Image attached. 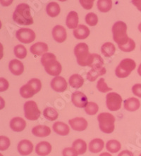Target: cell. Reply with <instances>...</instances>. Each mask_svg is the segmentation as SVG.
Instances as JSON below:
<instances>
[{
    "label": "cell",
    "mask_w": 141,
    "mask_h": 156,
    "mask_svg": "<svg viewBox=\"0 0 141 156\" xmlns=\"http://www.w3.org/2000/svg\"><path fill=\"white\" fill-rule=\"evenodd\" d=\"M13 19L17 23L21 26H30L33 23L31 16V7L28 4L23 3L18 4L13 14Z\"/></svg>",
    "instance_id": "6da1fadb"
},
{
    "label": "cell",
    "mask_w": 141,
    "mask_h": 156,
    "mask_svg": "<svg viewBox=\"0 0 141 156\" xmlns=\"http://www.w3.org/2000/svg\"><path fill=\"white\" fill-rule=\"evenodd\" d=\"M41 63L45 71L52 76L57 77L61 73V65L52 53H46L41 58Z\"/></svg>",
    "instance_id": "7a4b0ae2"
},
{
    "label": "cell",
    "mask_w": 141,
    "mask_h": 156,
    "mask_svg": "<svg viewBox=\"0 0 141 156\" xmlns=\"http://www.w3.org/2000/svg\"><path fill=\"white\" fill-rule=\"evenodd\" d=\"M74 54L78 65L91 66L93 61L94 54H90L89 48L85 43H79L74 48Z\"/></svg>",
    "instance_id": "3957f363"
},
{
    "label": "cell",
    "mask_w": 141,
    "mask_h": 156,
    "mask_svg": "<svg viewBox=\"0 0 141 156\" xmlns=\"http://www.w3.org/2000/svg\"><path fill=\"white\" fill-rule=\"evenodd\" d=\"M113 39L118 46L124 45L128 42L129 38L127 35V26L123 21H117L112 27Z\"/></svg>",
    "instance_id": "277c9868"
},
{
    "label": "cell",
    "mask_w": 141,
    "mask_h": 156,
    "mask_svg": "<svg viewBox=\"0 0 141 156\" xmlns=\"http://www.w3.org/2000/svg\"><path fill=\"white\" fill-rule=\"evenodd\" d=\"M42 88V83L40 80L33 78L29 80L26 84L20 89V94L23 98H29L33 97L35 94L38 93Z\"/></svg>",
    "instance_id": "5b68a950"
},
{
    "label": "cell",
    "mask_w": 141,
    "mask_h": 156,
    "mask_svg": "<svg viewBox=\"0 0 141 156\" xmlns=\"http://www.w3.org/2000/svg\"><path fill=\"white\" fill-rule=\"evenodd\" d=\"M98 120L102 132L105 134H111L114 132L115 118L112 114L109 113H100L98 116Z\"/></svg>",
    "instance_id": "8992f818"
},
{
    "label": "cell",
    "mask_w": 141,
    "mask_h": 156,
    "mask_svg": "<svg viewBox=\"0 0 141 156\" xmlns=\"http://www.w3.org/2000/svg\"><path fill=\"white\" fill-rule=\"evenodd\" d=\"M136 63L133 59L125 58L121 61L119 65L117 66L115 73L116 75L119 78L127 77L135 69Z\"/></svg>",
    "instance_id": "52a82bcc"
},
{
    "label": "cell",
    "mask_w": 141,
    "mask_h": 156,
    "mask_svg": "<svg viewBox=\"0 0 141 156\" xmlns=\"http://www.w3.org/2000/svg\"><path fill=\"white\" fill-rule=\"evenodd\" d=\"M25 117L28 120H37L40 116V111L33 101H29L24 104Z\"/></svg>",
    "instance_id": "ba28073f"
},
{
    "label": "cell",
    "mask_w": 141,
    "mask_h": 156,
    "mask_svg": "<svg viewBox=\"0 0 141 156\" xmlns=\"http://www.w3.org/2000/svg\"><path fill=\"white\" fill-rule=\"evenodd\" d=\"M122 98L119 94L115 92L109 93L106 97V104L110 111H117L121 108Z\"/></svg>",
    "instance_id": "9c48e42d"
},
{
    "label": "cell",
    "mask_w": 141,
    "mask_h": 156,
    "mask_svg": "<svg viewBox=\"0 0 141 156\" xmlns=\"http://www.w3.org/2000/svg\"><path fill=\"white\" fill-rule=\"evenodd\" d=\"M16 37L20 42L30 44L35 40V33L31 29L20 28L17 32Z\"/></svg>",
    "instance_id": "30bf717a"
},
{
    "label": "cell",
    "mask_w": 141,
    "mask_h": 156,
    "mask_svg": "<svg viewBox=\"0 0 141 156\" xmlns=\"http://www.w3.org/2000/svg\"><path fill=\"white\" fill-rule=\"evenodd\" d=\"M72 102L78 108H85L89 103L86 95L81 91H75L73 93Z\"/></svg>",
    "instance_id": "8fae6325"
},
{
    "label": "cell",
    "mask_w": 141,
    "mask_h": 156,
    "mask_svg": "<svg viewBox=\"0 0 141 156\" xmlns=\"http://www.w3.org/2000/svg\"><path fill=\"white\" fill-rule=\"evenodd\" d=\"M69 123L73 130L78 131V132H82V131L85 130L88 125L87 120L83 118L71 119L69 121Z\"/></svg>",
    "instance_id": "7c38bea8"
},
{
    "label": "cell",
    "mask_w": 141,
    "mask_h": 156,
    "mask_svg": "<svg viewBox=\"0 0 141 156\" xmlns=\"http://www.w3.org/2000/svg\"><path fill=\"white\" fill-rule=\"evenodd\" d=\"M51 87L55 91L64 92L67 89V82L63 77H54L51 82Z\"/></svg>",
    "instance_id": "4fadbf2b"
},
{
    "label": "cell",
    "mask_w": 141,
    "mask_h": 156,
    "mask_svg": "<svg viewBox=\"0 0 141 156\" xmlns=\"http://www.w3.org/2000/svg\"><path fill=\"white\" fill-rule=\"evenodd\" d=\"M33 151V145L29 140H22L18 143V151L21 155L26 156L31 154Z\"/></svg>",
    "instance_id": "5bb4252c"
},
{
    "label": "cell",
    "mask_w": 141,
    "mask_h": 156,
    "mask_svg": "<svg viewBox=\"0 0 141 156\" xmlns=\"http://www.w3.org/2000/svg\"><path fill=\"white\" fill-rule=\"evenodd\" d=\"M52 36L54 40L59 43H62L66 40V30L62 26H56L52 30Z\"/></svg>",
    "instance_id": "9a60e30c"
},
{
    "label": "cell",
    "mask_w": 141,
    "mask_h": 156,
    "mask_svg": "<svg viewBox=\"0 0 141 156\" xmlns=\"http://www.w3.org/2000/svg\"><path fill=\"white\" fill-rule=\"evenodd\" d=\"M25 127H26V122L19 117H16L10 121V127L14 132H22L25 129Z\"/></svg>",
    "instance_id": "2e32d148"
},
{
    "label": "cell",
    "mask_w": 141,
    "mask_h": 156,
    "mask_svg": "<svg viewBox=\"0 0 141 156\" xmlns=\"http://www.w3.org/2000/svg\"><path fill=\"white\" fill-rule=\"evenodd\" d=\"M9 70L12 74L14 75H20L24 71V66L21 61L17 60V59H13L11 61L9 65Z\"/></svg>",
    "instance_id": "e0dca14e"
},
{
    "label": "cell",
    "mask_w": 141,
    "mask_h": 156,
    "mask_svg": "<svg viewBox=\"0 0 141 156\" xmlns=\"http://www.w3.org/2000/svg\"><path fill=\"white\" fill-rule=\"evenodd\" d=\"M52 151V145L47 141L40 142L36 146L35 152L40 156H47Z\"/></svg>",
    "instance_id": "ac0fdd59"
},
{
    "label": "cell",
    "mask_w": 141,
    "mask_h": 156,
    "mask_svg": "<svg viewBox=\"0 0 141 156\" xmlns=\"http://www.w3.org/2000/svg\"><path fill=\"white\" fill-rule=\"evenodd\" d=\"M53 130L60 136H67L70 132V128L66 123L62 122H57L52 126Z\"/></svg>",
    "instance_id": "d6986e66"
},
{
    "label": "cell",
    "mask_w": 141,
    "mask_h": 156,
    "mask_svg": "<svg viewBox=\"0 0 141 156\" xmlns=\"http://www.w3.org/2000/svg\"><path fill=\"white\" fill-rule=\"evenodd\" d=\"M90 35V30L85 25H79L73 30V35L78 40H85Z\"/></svg>",
    "instance_id": "ffe728a7"
},
{
    "label": "cell",
    "mask_w": 141,
    "mask_h": 156,
    "mask_svg": "<svg viewBox=\"0 0 141 156\" xmlns=\"http://www.w3.org/2000/svg\"><path fill=\"white\" fill-rule=\"evenodd\" d=\"M31 52L34 55L42 56L46 54L48 51V46L46 43L44 42H37L31 46Z\"/></svg>",
    "instance_id": "44dd1931"
},
{
    "label": "cell",
    "mask_w": 141,
    "mask_h": 156,
    "mask_svg": "<svg viewBox=\"0 0 141 156\" xmlns=\"http://www.w3.org/2000/svg\"><path fill=\"white\" fill-rule=\"evenodd\" d=\"M140 106V101L136 98H129L124 101V108L128 111H136L139 109Z\"/></svg>",
    "instance_id": "7402d4cb"
},
{
    "label": "cell",
    "mask_w": 141,
    "mask_h": 156,
    "mask_svg": "<svg viewBox=\"0 0 141 156\" xmlns=\"http://www.w3.org/2000/svg\"><path fill=\"white\" fill-rule=\"evenodd\" d=\"M32 133L35 136L46 137L51 134V129L49 127L45 125H38L33 127Z\"/></svg>",
    "instance_id": "603a6c76"
},
{
    "label": "cell",
    "mask_w": 141,
    "mask_h": 156,
    "mask_svg": "<svg viewBox=\"0 0 141 156\" xmlns=\"http://www.w3.org/2000/svg\"><path fill=\"white\" fill-rule=\"evenodd\" d=\"M66 26L69 29H76L78 26V16L76 11H71L66 17Z\"/></svg>",
    "instance_id": "cb8c5ba5"
},
{
    "label": "cell",
    "mask_w": 141,
    "mask_h": 156,
    "mask_svg": "<svg viewBox=\"0 0 141 156\" xmlns=\"http://www.w3.org/2000/svg\"><path fill=\"white\" fill-rule=\"evenodd\" d=\"M105 146V142L100 139H95L90 142L89 151L91 153H98L102 151Z\"/></svg>",
    "instance_id": "d4e9b609"
},
{
    "label": "cell",
    "mask_w": 141,
    "mask_h": 156,
    "mask_svg": "<svg viewBox=\"0 0 141 156\" xmlns=\"http://www.w3.org/2000/svg\"><path fill=\"white\" fill-rule=\"evenodd\" d=\"M46 11L48 16H50V17L54 18L58 16L61 11V9L60 6L57 2H50L46 6Z\"/></svg>",
    "instance_id": "484cf974"
},
{
    "label": "cell",
    "mask_w": 141,
    "mask_h": 156,
    "mask_svg": "<svg viewBox=\"0 0 141 156\" xmlns=\"http://www.w3.org/2000/svg\"><path fill=\"white\" fill-rule=\"evenodd\" d=\"M106 73V68L103 67L100 69H92L87 73V80L90 82H94L97 80V78L102 75H105Z\"/></svg>",
    "instance_id": "4316f807"
},
{
    "label": "cell",
    "mask_w": 141,
    "mask_h": 156,
    "mask_svg": "<svg viewBox=\"0 0 141 156\" xmlns=\"http://www.w3.org/2000/svg\"><path fill=\"white\" fill-rule=\"evenodd\" d=\"M69 84L71 87L75 89H79L83 85L84 83V80L78 74H74L71 75L69 78Z\"/></svg>",
    "instance_id": "83f0119b"
},
{
    "label": "cell",
    "mask_w": 141,
    "mask_h": 156,
    "mask_svg": "<svg viewBox=\"0 0 141 156\" xmlns=\"http://www.w3.org/2000/svg\"><path fill=\"white\" fill-rule=\"evenodd\" d=\"M101 51L105 56L111 57L114 54L116 48H115V46L112 43L106 42L102 46Z\"/></svg>",
    "instance_id": "f1b7e54d"
},
{
    "label": "cell",
    "mask_w": 141,
    "mask_h": 156,
    "mask_svg": "<svg viewBox=\"0 0 141 156\" xmlns=\"http://www.w3.org/2000/svg\"><path fill=\"white\" fill-rule=\"evenodd\" d=\"M73 148L77 151L79 155H83L87 151V144L82 139H76L73 143Z\"/></svg>",
    "instance_id": "f546056e"
},
{
    "label": "cell",
    "mask_w": 141,
    "mask_h": 156,
    "mask_svg": "<svg viewBox=\"0 0 141 156\" xmlns=\"http://www.w3.org/2000/svg\"><path fill=\"white\" fill-rule=\"evenodd\" d=\"M43 115L44 117L50 121L56 120L59 117V113L57 110L51 107L46 108L43 111Z\"/></svg>",
    "instance_id": "4dcf8cb0"
},
{
    "label": "cell",
    "mask_w": 141,
    "mask_h": 156,
    "mask_svg": "<svg viewBox=\"0 0 141 156\" xmlns=\"http://www.w3.org/2000/svg\"><path fill=\"white\" fill-rule=\"evenodd\" d=\"M106 148L110 153H116L121 150V145L120 142L117 141V140H110L107 143Z\"/></svg>",
    "instance_id": "1f68e13d"
},
{
    "label": "cell",
    "mask_w": 141,
    "mask_h": 156,
    "mask_svg": "<svg viewBox=\"0 0 141 156\" xmlns=\"http://www.w3.org/2000/svg\"><path fill=\"white\" fill-rule=\"evenodd\" d=\"M112 7V2L111 0H100L98 2V8L101 12H108Z\"/></svg>",
    "instance_id": "d6a6232c"
},
{
    "label": "cell",
    "mask_w": 141,
    "mask_h": 156,
    "mask_svg": "<svg viewBox=\"0 0 141 156\" xmlns=\"http://www.w3.org/2000/svg\"><path fill=\"white\" fill-rule=\"evenodd\" d=\"M14 54L17 58L24 59L27 56V49L24 45L18 44L14 47Z\"/></svg>",
    "instance_id": "836d02e7"
},
{
    "label": "cell",
    "mask_w": 141,
    "mask_h": 156,
    "mask_svg": "<svg viewBox=\"0 0 141 156\" xmlns=\"http://www.w3.org/2000/svg\"><path fill=\"white\" fill-rule=\"evenodd\" d=\"M94 54V58L93 61L90 67L93 68V69H100L104 67V60L103 58L100 56V55L97 54Z\"/></svg>",
    "instance_id": "e575fe53"
},
{
    "label": "cell",
    "mask_w": 141,
    "mask_h": 156,
    "mask_svg": "<svg viewBox=\"0 0 141 156\" xmlns=\"http://www.w3.org/2000/svg\"><path fill=\"white\" fill-rule=\"evenodd\" d=\"M99 111V106L98 104L94 102H89L85 108V111L89 115H94Z\"/></svg>",
    "instance_id": "d590c367"
},
{
    "label": "cell",
    "mask_w": 141,
    "mask_h": 156,
    "mask_svg": "<svg viewBox=\"0 0 141 156\" xmlns=\"http://www.w3.org/2000/svg\"><path fill=\"white\" fill-rule=\"evenodd\" d=\"M85 22L90 26H95L98 23V17L95 13H89L85 16Z\"/></svg>",
    "instance_id": "8d00e7d4"
},
{
    "label": "cell",
    "mask_w": 141,
    "mask_h": 156,
    "mask_svg": "<svg viewBox=\"0 0 141 156\" xmlns=\"http://www.w3.org/2000/svg\"><path fill=\"white\" fill-rule=\"evenodd\" d=\"M119 48L121 51L124 52H131L133 51L135 48V43L132 39H129L128 42H127L126 44L119 46Z\"/></svg>",
    "instance_id": "74e56055"
},
{
    "label": "cell",
    "mask_w": 141,
    "mask_h": 156,
    "mask_svg": "<svg viewBox=\"0 0 141 156\" xmlns=\"http://www.w3.org/2000/svg\"><path fill=\"white\" fill-rule=\"evenodd\" d=\"M97 88H98L99 91H100V92H102V93H106L112 90V89L110 88V87H109L107 86V84H106L104 78H101V79L99 80V82H98V84H97Z\"/></svg>",
    "instance_id": "f35d334b"
},
{
    "label": "cell",
    "mask_w": 141,
    "mask_h": 156,
    "mask_svg": "<svg viewBox=\"0 0 141 156\" xmlns=\"http://www.w3.org/2000/svg\"><path fill=\"white\" fill-rule=\"evenodd\" d=\"M10 146V140L8 137L1 136H0V150L6 151Z\"/></svg>",
    "instance_id": "ab89813d"
},
{
    "label": "cell",
    "mask_w": 141,
    "mask_h": 156,
    "mask_svg": "<svg viewBox=\"0 0 141 156\" xmlns=\"http://www.w3.org/2000/svg\"><path fill=\"white\" fill-rule=\"evenodd\" d=\"M63 156H78V153L73 148H66L62 152Z\"/></svg>",
    "instance_id": "60d3db41"
},
{
    "label": "cell",
    "mask_w": 141,
    "mask_h": 156,
    "mask_svg": "<svg viewBox=\"0 0 141 156\" xmlns=\"http://www.w3.org/2000/svg\"><path fill=\"white\" fill-rule=\"evenodd\" d=\"M80 3L81 4L82 6L85 9H87V10H90L92 8L94 4L93 0H80Z\"/></svg>",
    "instance_id": "b9f144b4"
},
{
    "label": "cell",
    "mask_w": 141,
    "mask_h": 156,
    "mask_svg": "<svg viewBox=\"0 0 141 156\" xmlns=\"http://www.w3.org/2000/svg\"><path fill=\"white\" fill-rule=\"evenodd\" d=\"M9 82L4 78L2 77L0 79V91H6V89L9 88Z\"/></svg>",
    "instance_id": "7bdbcfd3"
},
{
    "label": "cell",
    "mask_w": 141,
    "mask_h": 156,
    "mask_svg": "<svg viewBox=\"0 0 141 156\" xmlns=\"http://www.w3.org/2000/svg\"><path fill=\"white\" fill-rule=\"evenodd\" d=\"M132 91L134 95L141 98V84H136L133 87Z\"/></svg>",
    "instance_id": "ee69618b"
},
{
    "label": "cell",
    "mask_w": 141,
    "mask_h": 156,
    "mask_svg": "<svg viewBox=\"0 0 141 156\" xmlns=\"http://www.w3.org/2000/svg\"><path fill=\"white\" fill-rule=\"evenodd\" d=\"M118 156H134V155L133 153L132 152H131L130 151L125 150V151H121Z\"/></svg>",
    "instance_id": "f6af8a7d"
},
{
    "label": "cell",
    "mask_w": 141,
    "mask_h": 156,
    "mask_svg": "<svg viewBox=\"0 0 141 156\" xmlns=\"http://www.w3.org/2000/svg\"><path fill=\"white\" fill-rule=\"evenodd\" d=\"M132 3L138 8V10L141 11V0H133Z\"/></svg>",
    "instance_id": "bcb514c9"
},
{
    "label": "cell",
    "mask_w": 141,
    "mask_h": 156,
    "mask_svg": "<svg viewBox=\"0 0 141 156\" xmlns=\"http://www.w3.org/2000/svg\"><path fill=\"white\" fill-rule=\"evenodd\" d=\"M100 156H112V155L109 153H101Z\"/></svg>",
    "instance_id": "7dc6e473"
},
{
    "label": "cell",
    "mask_w": 141,
    "mask_h": 156,
    "mask_svg": "<svg viewBox=\"0 0 141 156\" xmlns=\"http://www.w3.org/2000/svg\"><path fill=\"white\" fill-rule=\"evenodd\" d=\"M138 75H140L141 77V63L140 64L139 67H138Z\"/></svg>",
    "instance_id": "c3c4849f"
},
{
    "label": "cell",
    "mask_w": 141,
    "mask_h": 156,
    "mask_svg": "<svg viewBox=\"0 0 141 156\" xmlns=\"http://www.w3.org/2000/svg\"><path fill=\"white\" fill-rule=\"evenodd\" d=\"M138 30H139V31L141 33V23L139 24V26H138Z\"/></svg>",
    "instance_id": "681fc988"
},
{
    "label": "cell",
    "mask_w": 141,
    "mask_h": 156,
    "mask_svg": "<svg viewBox=\"0 0 141 156\" xmlns=\"http://www.w3.org/2000/svg\"><path fill=\"white\" fill-rule=\"evenodd\" d=\"M0 156H3V155H2V154H0Z\"/></svg>",
    "instance_id": "f907efd6"
},
{
    "label": "cell",
    "mask_w": 141,
    "mask_h": 156,
    "mask_svg": "<svg viewBox=\"0 0 141 156\" xmlns=\"http://www.w3.org/2000/svg\"><path fill=\"white\" fill-rule=\"evenodd\" d=\"M140 156H141V154H140Z\"/></svg>",
    "instance_id": "816d5d0a"
}]
</instances>
